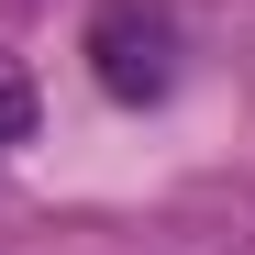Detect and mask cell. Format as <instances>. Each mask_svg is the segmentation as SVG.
Returning <instances> with one entry per match:
<instances>
[{
	"label": "cell",
	"mask_w": 255,
	"mask_h": 255,
	"mask_svg": "<svg viewBox=\"0 0 255 255\" xmlns=\"http://www.w3.org/2000/svg\"><path fill=\"white\" fill-rule=\"evenodd\" d=\"M89 56H100V89H111V100H166V78H178V33H166V11L111 0V11L89 22Z\"/></svg>",
	"instance_id": "obj_1"
},
{
	"label": "cell",
	"mask_w": 255,
	"mask_h": 255,
	"mask_svg": "<svg viewBox=\"0 0 255 255\" xmlns=\"http://www.w3.org/2000/svg\"><path fill=\"white\" fill-rule=\"evenodd\" d=\"M33 133V89H22V67H0V144H22Z\"/></svg>",
	"instance_id": "obj_2"
}]
</instances>
